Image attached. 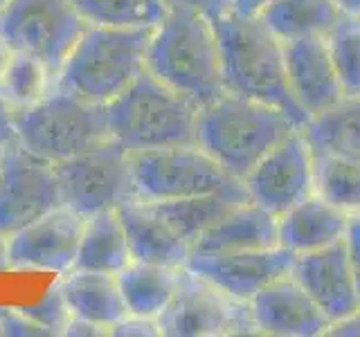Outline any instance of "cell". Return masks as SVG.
<instances>
[{"mask_svg":"<svg viewBox=\"0 0 360 337\" xmlns=\"http://www.w3.org/2000/svg\"><path fill=\"white\" fill-rule=\"evenodd\" d=\"M345 245H347V254H349V265H352V275L356 281V292L360 299V213L349 216Z\"/></svg>","mask_w":360,"mask_h":337,"instance_id":"obj_32","label":"cell"},{"mask_svg":"<svg viewBox=\"0 0 360 337\" xmlns=\"http://www.w3.org/2000/svg\"><path fill=\"white\" fill-rule=\"evenodd\" d=\"M279 41L326 37L342 16L335 0H268L259 11Z\"/></svg>","mask_w":360,"mask_h":337,"instance_id":"obj_25","label":"cell"},{"mask_svg":"<svg viewBox=\"0 0 360 337\" xmlns=\"http://www.w3.org/2000/svg\"><path fill=\"white\" fill-rule=\"evenodd\" d=\"M84 232V216L70 207H56L7 236L9 270L65 275L75 258Z\"/></svg>","mask_w":360,"mask_h":337,"instance_id":"obj_13","label":"cell"},{"mask_svg":"<svg viewBox=\"0 0 360 337\" xmlns=\"http://www.w3.org/2000/svg\"><path fill=\"white\" fill-rule=\"evenodd\" d=\"M158 331L169 337H205L252 333V315L241 303L202 277L180 267L178 286L167 308L158 315Z\"/></svg>","mask_w":360,"mask_h":337,"instance_id":"obj_10","label":"cell"},{"mask_svg":"<svg viewBox=\"0 0 360 337\" xmlns=\"http://www.w3.org/2000/svg\"><path fill=\"white\" fill-rule=\"evenodd\" d=\"M212 25L219 41L225 90L284 110L300 131L307 126L311 117L290 90L284 45L266 20L259 14L228 11L212 20Z\"/></svg>","mask_w":360,"mask_h":337,"instance_id":"obj_1","label":"cell"},{"mask_svg":"<svg viewBox=\"0 0 360 337\" xmlns=\"http://www.w3.org/2000/svg\"><path fill=\"white\" fill-rule=\"evenodd\" d=\"M63 207L61 185L52 162L11 142L0 149V234Z\"/></svg>","mask_w":360,"mask_h":337,"instance_id":"obj_11","label":"cell"},{"mask_svg":"<svg viewBox=\"0 0 360 337\" xmlns=\"http://www.w3.org/2000/svg\"><path fill=\"white\" fill-rule=\"evenodd\" d=\"M313 155H335L360 164V95H345L302 128Z\"/></svg>","mask_w":360,"mask_h":337,"instance_id":"obj_22","label":"cell"},{"mask_svg":"<svg viewBox=\"0 0 360 337\" xmlns=\"http://www.w3.org/2000/svg\"><path fill=\"white\" fill-rule=\"evenodd\" d=\"M88 25L155 27L167 14V0H72Z\"/></svg>","mask_w":360,"mask_h":337,"instance_id":"obj_27","label":"cell"},{"mask_svg":"<svg viewBox=\"0 0 360 337\" xmlns=\"http://www.w3.org/2000/svg\"><path fill=\"white\" fill-rule=\"evenodd\" d=\"M131 247L127 232L115 209L97 211L84 218V232L79 241L75 270H93V272L117 275L131 263Z\"/></svg>","mask_w":360,"mask_h":337,"instance_id":"obj_24","label":"cell"},{"mask_svg":"<svg viewBox=\"0 0 360 337\" xmlns=\"http://www.w3.org/2000/svg\"><path fill=\"white\" fill-rule=\"evenodd\" d=\"M7 5V0H0V11H3V7Z\"/></svg>","mask_w":360,"mask_h":337,"instance_id":"obj_42","label":"cell"},{"mask_svg":"<svg viewBox=\"0 0 360 337\" xmlns=\"http://www.w3.org/2000/svg\"><path fill=\"white\" fill-rule=\"evenodd\" d=\"M335 5L340 7L342 14L360 16V0H335Z\"/></svg>","mask_w":360,"mask_h":337,"instance_id":"obj_40","label":"cell"},{"mask_svg":"<svg viewBox=\"0 0 360 337\" xmlns=\"http://www.w3.org/2000/svg\"><path fill=\"white\" fill-rule=\"evenodd\" d=\"M54 88V77L37 56L14 52L5 74L0 77V97L11 110L34 106Z\"/></svg>","mask_w":360,"mask_h":337,"instance_id":"obj_29","label":"cell"},{"mask_svg":"<svg viewBox=\"0 0 360 337\" xmlns=\"http://www.w3.org/2000/svg\"><path fill=\"white\" fill-rule=\"evenodd\" d=\"M326 335H338V337H360V310L354 315V317H349L340 324H335L329 329Z\"/></svg>","mask_w":360,"mask_h":337,"instance_id":"obj_37","label":"cell"},{"mask_svg":"<svg viewBox=\"0 0 360 337\" xmlns=\"http://www.w3.org/2000/svg\"><path fill=\"white\" fill-rule=\"evenodd\" d=\"M255 331L284 337H313L329 333L331 322L292 275L270 281L248 301Z\"/></svg>","mask_w":360,"mask_h":337,"instance_id":"obj_16","label":"cell"},{"mask_svg":"<svg viewBox=\"0 0 360 337\" xmlns=\"http://www.w3.org/2000/svg\"><path fill=\"white\" fill-rule=\"evenodd\" d=\"M3 270H9V261H7V236L0 234V272Z\"/></svg>","mask_w":360,"mask_h":337,"instance_id":"obj_41","label":"cell"},{"mask_svg":"<svg viewBox=\"0 0 360 337\" xmlns=\"http://www.w3.org/2000/svg\"><path fill=\"white\" fill-rule=\"evenodd\" d=\"M25 317H30L34 324H39L48 335H63L68 322L72 319V312L61 295L59 286H52L37 306H20L18 308Z\"/></svg>","mask_w":360,"mask_h":337,"instance_id":"obj_31","label":"cell"},{"mask_svg":"<svg viewBox=\"0 0 360 337\" xmlns=\"http://www.w3.org/2000/svg\"><path fill=\"white\" fill-rule=\"evenodd\" d=\"M315 194L349 216L360 213V164L335 155H313Z\"/></svg>","mask_w":360,"mask_h":337,"instance_id":"obj_28","label":"cell"},{"mask_svg":"<svg viewBox=\"0 0 360 337\" xmlns=\"http://www.w3.org/2000/svg\"><path fill=\"white\" fill-rule=\"evenodd\" d=\"M243 187L255 205L281 216L315 191L313 153L302 131L290 133L259 160L243 178Z\"/></svg>","mask_w":360,"mask_h":337,"instance_id":"obj_12","label":"cell"},{"mask_svg":"<svg viewBox=\"0 0 360 337\" xmlns=\"http://www.w3.org/2000/svg\"><path fill=\"white\" fill-rule=\"evenodd\" d=\"M127 232L131 256L138 261L185 267L191 245L169 225L149 200L131 198L115 209Z\"/></svg>","mask_w":360,"mask_h":337,"instance_id":"obj_18","label":"cell"},{"mask_svg":"<svg viewBox=\"0 0 360 337\" xmlns=\"http://www.w3.org/2000/svg\"><path fill=\"white\" fill-rule=\"evenodd\" d=\"M268 5V0H234L232 11H239V14H259L264 7Z\"/></svg>","mask_w":360,"mask_h":337,"instance_id":"obj_38","label":"cell"},{"mask_svg":"<svg viewBox=\"0 0 360 337\" xmlns=\"http://www.w3.org/2000/svg\"><path fill=\"white\" fill-rule=\"evenodd\" d=\"M11 54H14V50L9 48V43L0 37V77L5 74V70H7V65H9V61H11Z\"/></svg>","mask_w":360,"mask_h":337,"instance_id":"obj_39","label":"cell"},{"mask_svg":"<svg viewBox=\"0 0 360 337\" xmlns=\"http://www.w3.org/2000/svg\"><path fill=\"white\" fill-rule=\"evenodd\" d=\"M290 275L313 297L331 326L354 317L360 310L345 239L320 250L297 254Z\"/></svg>","mask_w":360,"mask_h":337,"instance_id":"obj_15","label":"cell"},{"mask_svg":"<svg viewBox=\"0 0 360 337\" xmlns=\"http://www.w3.org/2000/svg\"><path fill=\"white\" fill-rule=\"evenodd\" d=\"M88 22L72 0H7L0 11V37L14 52H27L56 77Z\"/></svg>","mask_w":360,"mask_h":337,"instance_id":"obj_8","label":"cell"},{"mask_svg":"<svg viewBox=\"0 0 360 337\" xmlns=\"http://www.w3.org/2000/svg\"><path fill=\"white\" fill-rule=\"evenodd\" d=\"M16 142L52 164L93 151L110 140L106 106L52 88L34 106L14 110Z\"/></svg>","mask_w":360,"mask_h":337,"instance_id":"obj_6","label":"cell"},{"mask_svg":"<svg viewBox=\"0 0 360 337\" xmlns=\"http://www.w3.org/2000/svg\"><path fill=\"white\" fill-rule=\"evenodd\" d=\"M295 252L275 245L266 250L198 252L191 250L185 267L210 281L228 297L248 303L270 281L290 275Z\"/></svg>","mask_w":360,"mask_h":337,"instance_id":"obj_14","label":"cell"},{"mask_svg":"<svg viewBox=\"0 0 360 337\" xmlns=\"http://www.w3.org/2000/svg\"><path fill=\"white\" fill-rule=\"evenodd\" d=\"M63 335H86V337L93 335V337H97V335H110V331L104 329V326H97L93 322H88V319L72 317L70 322H68Z\"/></svg>","mask_w":360,"mask_h":337,"instance_id":"obj_36","label":"cell"},{"mask_svg":"<svg viewBox=\"0 0 360 337\" xmlns=\"http://www.w3.org/2000/svg\"><path fill=\"white\" fill-rule=\"evenodd\" d=\"M153 27L86 25L84 34L54 77L61 88L106 106L146 72V48Z\"/></svg>","mask_w":360,"mask_h":337,"instance_id":"obj_4","label":"cell"},{"mask_svg":"<svg viewBox=\"0 0 360 337\" xmlns=\"http://www.w3.org/2000/svg\"><path fill=\"white\" fill-rule=\"evenodd\" d=\"M146 72L191 99L198 108L225 93L217 32L200 11L169 5L146 48Z\"/></svg>","mask_w":360,"mask_h":337,"instance_id":"obj_2","label":"cell"},{"mask_svg":"<svg viewBox=\"0 0 360 337\" xmlns=\"http://www.w3.org/2000/svg\"><path fill=\"white\" fill-rule=\"evenodd\" d=\"M115 277L129 315L158 319V315L167 308V303L174 297L180 267L131 258V263L122 267Z\"/></svg>","mask_w":360,"mask_h":337,"instance_id":"obj_23","label":"cell"},{"mask_svg":"<svg viewBox=\"0 0 360 337\" xmlns=\"http://www.w3.org/2000/svg\"><path fill=\"white\" fill-rule=\"evenodd\" d=\"M234 0H167V5H183L200 11L202 16H207L210 20H217L223 14L232 11Z\"/></svg>","mask_w":360,"mask_h":337,"instance_id":"obj_34","label":"cell"},{"mask_svg":"<svg viewBox=\"0 0 360 337\" xmlns=\"http://www.w3.org/2000/svg\"><path fill=\"white\" fill-rule=\"evenodd\" d=\"M281 45L290 90L309 117L320 115L345 97L324 37L281 41Z\"/></svg>","mask_w":360,"mask_h":337,"instance_id":"obj_17","label":"cell"},{"mask_svg":"<svg viewBox=\"0 0 360 337\" xmlns=\"http://www.w3.org/2000/svg\"><path fill=\"white\" fill-rule=\"evenodd\" d=\"M158 213L187 241L194 250V243L205 234L223 213H228L234 205L245 200H236L230 196H198V198H180V200H149Z\"/></svg>","mask_w":360,"mask_h":337,"instance_id":"obj_26","label":"cell"},{"mask_svg":"<svg viewBox=\"0 0 360 337\" xmlns=\"http://www.w3.org/2000/svg\"><path fill=\"white\" fill-rule=\"evenodd\" d=\"M11 142H16L14 131V110L9 108L7 101L0 97V149Z\"/></svg>","mask_w":360,"mask_h":337,"instance_id":"obj_35","label":"cell"},{"mask_svg":"<svg viewBox=\"0 0 360 337\" xmlns=\"http://www.w3.org/2000/svg\"><path fill=\"white\" fill-rule=\"evenodd\" d=\"M324 39L342 93L360 95V16L342 14Z\"/></svg>","mask_w":360,"mask_h":337,"instance_id":"obj_30","label":"cell"},{"mask_svg":"<svg viewBox=\"0 0 360 337\" xmlns=\"http://www.w3.org/2000/svg\"><path fill=\"white\" fill-rule=\"evenodd\" d=\"M135 189L142 200H180L198 196H230L250 200L243 180L205 153L198 144L129 153Z\"/></svg>","mask_w":360,"mask_h":337,"instance_id":"obj_7","label":"cell"},{"mask_svg":"<svg viewBox=\"0 0 360 337\" xmlns=\"http://www.w3.org/2000/svg\"><path fill=\"white\" fill-rule=\"evenodd\" d=\"M295 131L300 128L284 110L225 90L198 110L196 144L225 171L243 180L270 149Z\"/></svg>","mask_w":360,"mask_h":337,"instance_id":"obj_3","label":"cell"},{"mask_svg":"<svg viewBox=\"0 0 360 337\" xmlns=\"http://www.w3.org/2000/svg\"><path fill=\"white\" fill-rule=\"evenodd\" d=\"M110 335H138V337H153L160 335L158 331L155 319H144V317H135V315H127L117 326H112Z\"/></svg>","mask_w":360,"mask_h":337,"instance_id":"obj_33","label":"cell"},{"mask_svg":"<svg viewBox=\"0 0 360 337\" xmlns=\"http://www.w3.org/2000/svg\"><path fill=\"white\" fill-rule=\"evenodd\" d=\"M63 205L79 216H93L104 209H117L122 202L138 198L131 155L115 142L97 146L56 162Z\"/></svg>","mask_w":360,"mask_h":337,"instance_id":"obj_9","label":"cell"},{"mask_svg":"<svg viewBox=\"0 0 360 337\" xmlns=\"http://www.w3.org/2000/svg\"><path fill=\"white\" fill-rule=\"evenodd\" d=\"M279 245L286 250L304 254L338 243L345 239L349 213L333 207L313 191L288 211L277 216Z\"/></svg>","mask_w":360,"mask_h":337,"instance_id":"obj_19","label":"cell"},{"mask_svg":"<svg viewBox=\"0 0 360 337\" xmlns=\"http://www.w3.org/2000/svg\"><path fill=\"white\" fill-rule=\"evenodd\" d=\"M198 106L144 72L106 104L110 140L127 153L196 144Z\"/></svg>","mask_w":360,"mask_h":337,"instance_id":"obj_5","label":"cell"},{"mask_svg":"<svg viewBox=\"0 0 360 337\" xmlns=\"http://www.w3.org/2000/svg\"><path fill=\"white\" fill-rule=\"evenodd\" d=\"M279 245V225L275 213L245 200L228 213L194 243L198 252H230V250H266Z\"/></svg>","mask_w":360,"mask_h":337,"instance_id":"obj_20","label":"cell"},{"mask_svg":"<svg viewBox=\"0 0 360 337\" xmlns=\"http://www.w3.org/2000/svg\"><path fill=\"white\" fill-rule=\"evenodd\" d=\"M56 286L72 317H82L112 331V326H117L129 315L115 275L72 267L70 272L59 275Z\"/></svg>","mask_w":360,"mask_h":337,"instance_id":"obj_21","label":"cell"}]
</instances>
